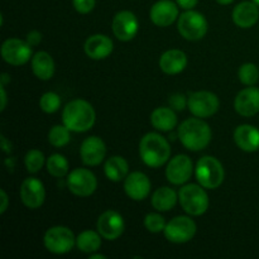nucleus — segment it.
<instances>
[{
    "label": "nucleus",
    "mask_w": 259,
    "mask_h": 259,
    "mask_svg": "<svg viewBox=\"0 0 259 259\" xmlns=\"http://www.w3.org/2000/svg\"><path fill=\"white\" fill-rule=\"evenodd\" d=\"M177 136L185 148L189 151L199 152L209 146L212 133L209 124L196 116V118H190L182 121L181 125L179 126Z\"/></svg>",
    "instance_id": "obj_1"
},
{
    "label": "nucleus",
    "mask_w": 259,
    "mask_h": 259,
    "mask_svg": "<svg viewBox=\"0 0 259 259\" xmlns=\"http://www.w3.org/2000/svg\"><path fill=\"white\" fill-rule=\"evenodd\" d=\"M96 114L93 105L82 99H76L65 106L62 113V121L71 132L83 133L93 128Z\"/></svg>",
    "instance_id": "obj_2"
},
{
    "label": "nucleus",
    "mask_w": 259,
    "mask_h": 259,
    "mask_svg": "<svg viewBox=\"0 0 259 259\" xmlns=\"http://www.w3.org/2000/svg\"><path fill=\"white\" fill-rule=\"evenodd\" d=\"M139 156L147 166L158 168L168 161L171 156V147L166 138L158 133H148L141 139Z\"/></svg>",
    "instance_id": "obj_3"
},
{
    "label": "nucleus",
    "mask_w": 259,
    "mask_h": 259,
    "mask_svg": "<svg viewBox=\"0 0 259 259\" xmlns=\"http://www.w3.org/2000/svg\"><path fill=\"white\" fill-rule=\"evenodd\" d=\"M179 200L182 209L192 217H200L209 209V196L201 185L190 184L181 187Z\"/></svg>",
    "instance_id": "obj_4"
},
{
    "label": "nucleus",
    "mask_w": 259,
    "mask_h": 259,
    "mask_svg": "<svg viewBox=\"0 0 259 259\" xmlns=\"http://www.w3.org/2000/svg\"><path fill=\"white\" fill-rule=\"evenodd\" d=\"M196 180L204 189H218L224 181V167L215 157L205 156L199 159L195 168Z\"/></svg>",
    "instance_id": "obj_5"
},
{
    "label": "nucleus",
    "mask_w": 259,
    "mask_h": 259,
    "mask_svg": "<svg viewBox=\"0 0 259 259\" xmlns=\"http://www.w3.org/2000/svg\"><path fill=\"white\" fill-rule=\"evenodd\" d=\"M177 28H179L180 34L185 39L199 40L206 34L207 22L204 15L200 14L199 12L190 9L180 15Z\"/></svg>",
    "instance_id": "obj_6"
},
{
    "label": "nucleus",
    "mask_w": 259,
    "mask_h": 259,
    "mask_svg": "<svg viewBox=\"0 0 259 259\" xmlns=\"http://www.w3.org/2000/svg\"><path fill=\"white\" fill-rule=\"evenodd\" d=\"M45 247L53 254H65L68 253L76 244V238L73 233L66 227H53L46 232Z\"/></svg>",
    "instance_id": "obj_7"
},
{
    "label": "nucleus",
    "mask_w": 259,
    "mask_h": 259,
    "mask_svg": "<svg viewBox=\"0 0 259 259\" xmlns=\"http://www.w3.org/2000/svg\"><path fill=\"white\" fill-rule=\"evenodd\" d=\"M163 233L168 242L182 244L190 242L195 237L196 224L189 217H176L167 223Z\"/></svg>",
    "instance_id": "obj_8"
},
{
    "label": "nucleus",
    "mask_w": 259,
    "mask_h": 259,
    "mask_svg": "<svg viewBox=\"0 0 259 259\" xmlns=\"http://www.w3.org/2000/svg\"><path fill=\"white\" fill-rule=\"evenodd\" d=\"M219 98L210 91H196L187 99V108L197 118L212 116L219 110Z\"/></svg>",
    "instance_id": "obj_9"
},
{
    "label": "nucleus",
    "mask_w": 259,
    "mask_h": 259,
    "mask_svg": "<svg viewBox=\"0 0 259 259\" xmlns=\"http://www.w3.org/2000/svg\"><path fill=\"white\" fill-rule=\"evenodd\" d=\"M68 190L76 196L88 197L98 189V180L95 175L86 168H76L67 177Z\"/></svg>",
    "instance_id": "obj_10"
},
{
    "label": "nucleus",
    "mask_w": 259,
    "mask_h": 259,
    "mask_svg": "<svg viewBox=\"0 0 259 259\" xmlns=\"http://www.w3.org/2000/svg\"><path fill=\"white\" fill-rule=\"evenodd\" d=\"M32 56V46L27 40L9 38L2 46V57L7 63L20 66L27 63Z\"/></svg>",
    "instance_id": "obj_11"
},
{
    "label": "nucleus",
    "mask_w": 259,
    "mask_h": 259,
    "mask_svg": "<svg viewBox=\"0 0 259 259\" xmlns=\"http://www.w3.org/2000/svg\"><path fill=\"white\" fill-rule=\"evenodd\" d=\"M194 166L192 161L186 154H179L168 162L166 168V177L171 184L184 185L191 179Z\"/></svg>",
    "instance_id": "obj_12"
},
{
    "label": "nucleus",
    "mask_w": 259,
    "mask_h": 259,
    "mask_svg": "<svg viewBox=\"0 0 259 259\" xmlns=\"http://www.w3.org/2000/svg\"><path fill=\"white\" fill-rule=\"evenodd\" d=\"M138 27L139 23L136 14L129 12V10L119 12L114 17L113 24H111L115 37L119 40H123V42H128V40L133 39L136 37L137 32H138Z\"/></svg>",
    "instance_id": "obj_13"
},
{
    "label": "nucleus",
    "mask_w": 259,
    "mask_h": 259,
    "mask_svg": "<svg viewBox=\"0 0 259 259\" xmlns=\"http://www.w3.org/2000/svg\"><path fill=\"white\" fill-rule=\"evenodd\" d=\"M124 219L119 212L108 210L98 220V232L106 240H116L124 233Z\"/></svg>",
    "instance_id": "obj_14"
},
{
    "label": "nucleus",
    "mask_w": 259,
    "mask_h": 259,
    "mask_svg": "<svg viewBox=\"0 0 259 259\" xmlns=\"http://www.w3.org/2000/svg\"><path fill=\"white\" fill-rule=\"evenodd\" d=\"M20 199L28 209H38L46 199V190L42 182L35 177L25 179L20 186Z\"/></svg>",
    "instance_id": "obj_15"
},
{
    "label": "nucleus",
    "mask_w": 259,
    "mask_h": 259,
    "mask_svg": "<svg viewBox=\"0 0 259 259\" xmlns=\"http://www.w3.org/2000/svg\"><path fill=\"white\" fill-rule=\"evenodd\" d=\"M80 154L86 166H98L105 158L106 146L103 139L99 137H88L81 144Z\"/></svg>",
    "instance_id": "obj_16"
},
{
    "label": "nucleus",
    "mask_w": 259,
    "mask_h": 259,
    "mask_svg": "<svg viewBox=\"0 0 259 259\" xmlns=\"http://www.w3.org/2000/svg\"><path fill=\"white\" fill-rule=\"evenodd\" d=\"M125 194L134 201H142L151 192V181L148 176L142 172H132L124 180Z\"/></svg>",
    "instance_id": "obj_17"
},
{
    "label": "nucleus",
    "mask_w": 259,
    "mask_h": 259,
    "mask_svg": "<svg viewBox=\"0 0 259 259\" xmlns=\"http://www.w3.org/2000/svg\"><path fill=\"white\" fill-rule=\"evenodd\" d=\"M149 17L157 27H168L179 17V8L171 0H159L152 7Z\"/></svg>",
    "instance_id": "obj_18"
},
{
    "label": "nucleus",
    "mask_w": 259,
    "mask_h": 259,
    "mask_svg": "<svg viewBox=\"0 0 259 259\" xmlns=\"http://www.w3.org/2000/svg\"><path fill=\"white\" fill-rule=\"evenodd\" d=\"M234 106L242 116L255 115L259 111V89L250 86L240 91L235 98Z\"/></svg>",
    "instance_id": "obj_19"
},
{
    "label": "nucleus",
    "mask_w": 259,
    "mask_h": 259,
    "mask_svg": "<svg viewBox=\"0 0 259 259\" xmlns=\"http://www.w3.org/2000/svg\"><path fill=\"white\" fill-rule=\"evenodd\" d=\"M85 53L93 60H104L109 57L114 50L113 40L105 34H94L85 42Z\"/></svg>",
    "instance_id": "obj_20"
},
{
    "label": "nucleus",
    "mask_w": 259,
    "mask_h": 259,
    "mask_svg": "<svg viewBox=\"0 0 259 259\" xmlns=\"http://www.w3.org/2000/svg\"><path fill=\"white\" fill-rule=\"evenodd\" d=\"M233 22L239 28H250L258 22L259 9L254 2H243L233 10Z\"/></svg>",
    "instance_id": "obj_21"
},
{
    "label": "nucleus",
    "mask_w": 259,
    "mask_h": 259,
    "mask_svg": "<svg viewBox=\"0 0 259 259\" xmlns=\"http://www.w3.org/2000/svg\"><path fill=\"white\" fill-rule=\"evenodd\" d=\"M237 146L244 152H255L259 149V131L249 124L239 125L234 132Z\"/></svg>",
    "instance_id": "obj_22"
},
{
    "label": "nucleus",
    "mask_w": 259,
    "mask_h": 259,
    "mask_svg": "<svg viewBox=\"0 0 259 259\" xmlns=\"http://www.w3.org/2000/svg\"><path fill=\"white\" fill-rule=\"evenodd\" d=\"M187 66L186 53L180 50H169L159 58V67L167 75H177Z\"/></svg>",
    "instance_id": "obj_23"
},
{
    "label": "nucleus",
    "mask_w": 259,
    "mask_h": 259,
    "mask_svg": "<svg viewBox=\"0 0 259 259\" xmlns=\"http://www.w3.org/2000/svg\"><path fill=\"white\" fill-rule=\"evenodd\" d=\"M32 70L39 80H51L55 73V61L51 57V55H48L45 51H40L33 56Z\"/></svg>",
    "instance_id": "obj_24"
},
{
    "label": "nucleus",
    "mask_w": 259,
    "mask_h": 259,
    "mask_svg": "<svg viewBox=\"0 0 259 259\" xmlns=\"http://www.w3.org/2000/svg\"><path fill=\"white\" fill-rule=\"evenodd\" d=\"M151 123L157 131L169 132L177 125V115L171 108H157L151 114Z\"/></svg>",
    "instance_id": "obj_25"
},
{
    "label": "nucleus",
    "mask_w": 259,
    "mask_h": 259,
    "mask_svg": "<svg viewBox=\"0 0 259 259\" xmlns=\"http://www.w3.org/2000/svg\"><path fill=\"white\" fill-rule=\"evenodd\" d=\"M106 177L113 182H119L121 180H125L129 172V164L125 158L120 156H113L105 162L104 166Z\"/></svg>",
    "instance_id": "obj_26"
},
{
    "label": "nucleus",
    "mask_w": 259,
    "mask_h": 259,
    "mask_svg": "<svg viewBox=\"0 0 259 259\" xmlns=\"http://www.w3.org/2000/svg\"><path fill=\"white\" fill-rule=\"evenodd\" d=\"M177 199L179 196L172 189L167 186L159 187L152 195V206L158 211H169L176 205Z\"/></svg>",
    "instance_id": "obj_27"
},
{
    "label": "nucleus",
    "mask_w": 259,
    "mask_h": 259,
    "mask_svg": "<svg viewBox=\"0 0 259 259\" xmlns=\"http://www.w3.org/2000/svg\"><path fill=\"white\" fill-rule=\"evenodd\" d=\"M76 245L78 249L83 253H94L101 247V235L100 233L93 232V230H85L76 238Z\"/></svg>",
    "instance_id": "obj_28"
},
{
    "label": "nucleus",
    "mask_w": 259,
    "mask_h": 259,
    "mask_svg": "<svg viewBox=\"0 0 259 259\" xmlns=\"http://www.w3.org/2000/svg\"><path fill=\"white\" fill-rule=\"evenodd\" d=\"M46 164H47L48 174L52 175L53 177L61 179L68 174V161L62 154H52L51 157H48Z\"/></svg>",
    "instance_id": "obj_29"
},
{
    "label": "nucleus",
    "mask_w": 259,
    "mask_h": 259,
    "mask_svg": "<svg viewBox=\"0 0 259 259\" xmlns=\"http://www.w3.org/2000/svg\"><path fill=\"white\" fill-rule=\"evenodd\" d=\"M70 129L63 124V125H55L52 126V129L48 133V141L52 144L53 147H61L67 146L68 142H70L71 136H70Z\"/></svg>",
    "instance_id": "obj_30"
},
{
    "label": "nucleus",
    "mask_w": 259,
    "mask_h": 259,
    "mask_svg": "<svg viewBox=\"0 0 259 259\" xmlns=\"http://www.w3.org/2000/svg\"><path fill=\"white\" fill-rule=\"evenodd\" d=\"M24 164L28 172H30V174H37V172H39L42 169L43 164H45V156L38 149H30L25 154Z\"/></svg>",
    "instance_id": "obj_31"
},
{
    "label": "nucleus",
    "mask_w": 259,
    "mask_h": 259,
    "mask_svg": "<svg viewBox=\"0 0 259 259\" xmlns=\"http://www.w3.org/2000/svg\"><path fill=\"white\" fill-rule=\"evenodd\" d=\"M238 76L242 83L247 86H254L259 80V70L254 63H244L240 66Z\"/></svg>",
    "instance_id": "obj_32"
},
{
    "label": "nucleus",
    "mask_w": 259,
    "mask_h": 259,
    "mask_svg": "<svg viewBox=\"0 0 259 259\" xmlns=\"http://www.w3.org/2000/svg\"><path fill=\"white\" fill-rule=\"evenodd\" d=\"M39 106L45 113L47 114L56 113L61 106L60 95L56 93H52V91L43 94L42 98H40L39 100Z\"/></svg>",
    "instance_id": "obj_33"
},
{
    "label": "nucleus",
    "mask_w": 259,
    "mask_h": 259,
    "mask_svg": "<svg viewBox=\"0 0 259 259\" xmlns=\"http://www.w3.org/2000/svg\"><path fill=\"white\" fill-rule=\"evenodd\" d=\"M166 222H164V218L162 215L156 214V212H151L144 219V227L148 232L151 233H161L163 232L164 228H166Z\"/></svg>",
    "instance_id": "obj_34"
},
{
    "label": "nucleus",
    "mask_w": 259,
    "mask_h": 259,
    "mask_svg": "<svg viewBox=\"0 0 259 259\" xmlns=\"http://www.w3.org/2000/svg\"><path fill=\"white\" fill-rule=\"evenodd\" d=\"M73 8L81 14H88L95 8L96 0H72Z\"/></svg>",
    "instance_id": "obj_35"
},
{
    "label": "nucleus",
    "mask_w": 259,
    "mask_h": 259,
    "mask_svg": "<svg viewBox=\"0 0 259 259\" xmlns=\"http://www.w3.org/2000/svg\"><path fill=\"white\" fill-rule=\"evenodd\" d=\"M169 105H171L172 109H176V110H184L185 106L187 105V100L181 94H176V95H172L169 98Z\"/></svg>",
    "instance_id": "obj_36"
},
{
    "label": "nucleus",
    "mask_w": 259,
    "mask_h": 259,
    "mask_svg": "<svg viewBox=\"0 0 259 259\" xmlns=\"http://www.w3.org/2000/svg\"><path fill=\"white\" fill-rule=\"evenodd\" d=\"M40 40H42V34H40L38 30H32V32H29L27 34V42L29 43L30 46H37L39 45Z\"/></svg>",
    "instance_id": "obj_37"
},
{
    "label": "nucleus",
    "mask_w": 259,
    "mask_h": 259,
    "mask_svg": "<svg viewBox=\"0 0 259 259\" xmlns=\"http://www.w3.org/2000/svg\"><path fill=\"white\" fill-rule=\"evenodd\" d=\"M176 2L177 4H179V7H181L182 9L190 10V9H194V8L196 7L199 0H176Z\"/></svg>",
    "instance_id": "obj_38"
},
{
    "label": "nucleus",
    "mask_w": 259,
    "mask_h": 259,
    "mask_svg": "<svg viewBox=\"0 0 259 259\" xmlns=\"http://www.w3.org/2000/svg\"><path fill=\"white\" fill-rule=\"evenodd\" d=\"M0 200H2V206H0V214H4L9 205V199L4 190H0Z\"/></svg>",
    "instance_id": "obj_39"
},
{
    "label": "nucleus",
    "mask_w": 259,
    "mask_h": 259,
    "mask_svg": "<svg viewBox=\"0 0 259 259\" xmlns=\"http://www.w3.org/2000/svg\"><path fill=\"white\" fill-rule=\"evenodd\" d=\"M0 96H2V98H0V99H2V105H0V111H4L5 108H7V101H8L7 93H5L4 85L0 86Z\"/></svg>",
    "instance_id": "obj_40"
},
{
    "label": "nucleus",
    "mask_w": 259,
    "mask_h": 259,
    "mask_svg": "<svg viewBox=\"0 0 259 259\" xmlns=\"http://www.w3.org/2000/svg\"><path fill=\"white\" fill-rule=\"evenodd\" d=\"M90 259H106V255L104 254H90Z\"/></svg>",
    "instance_id": "obj_41"
},
{
    "label": "nucleus",
    "mask_w": 259,
    "mask_h": 259,
    "mask_svg": "<svg viewBox=\"0 0 259 259\" xmlns=\"http://www.w3.org/2000/svg\"><path fill=\"white\" fill-rule=\"evenodd\" d=\"M9 75H8V73H3L2 75V85H5V83L8 82V81H9Z\"/></svg>",
    "instance_id": "obj_42"
},
{
    "label": "nucleus",
    "mask_w": 259,
    "mask_h": 259,
    "mask_svg": "<svg viewBox=\"0 0 259 259\" xmlns=\"http://www.w3.org/2000/svg\"><path fill=\"white\" fill-rule=\"evenodd\" d=\"M217 2L222 5H229V4H232L234 0H217Z\"/></svg>",
    "instance_id": "obj_43"
},
{
    "label": "nucleus",
    "mask_w": 259,
    "mask_h": 259,
    "mask_svg": "<svg viewBox=\"0 0 259 259\" xmlns=\"http://www.w3.org/2000/svg\"><path fill=\"white\" fill-rule=\"evenodd\" d=\"M253 2H254V3H255V4H257V5H258V7H259V0H253Z\"/></svg>",
    "instance_id": "obj_44"
}]
</instances>
